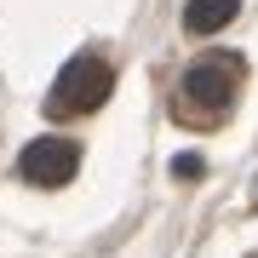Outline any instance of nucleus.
I'll list each match as a JSON object with an SVG mask.
<instances>
[{
    "instance_id": "1",
    "label": "nucleus",
    "mask_w": 258,
    "mask_h": 258,
    "mask_svg": "<svg viewBox=\"0 0 258 258\" xmlns=\"http://www.w3.org/2000/svg\"><path fill=\"white\" fill-rule=\"evenodd\" d=\"M109 92H115V69L103 57H69L63 75H57V86H52V120L92 115V109L109 103Z\"/></svg>"
},
{
    "instance_id": "2",
    "label": "nucleus",
    "mask_w": 258,
    "mask_h": 258,
    "mask_svg": "<svg viewBox=\"0 0 258 258\" xmlns=\"http://www.w3.org/2000/svg\"><path fill=\"white\" fill-rule=\"evenodd\" d=\"M241 86V57L235 52H212V57H195L184 69V98L201 103V109H224Z\"/></svg>"
},
{
    "instance_id": "3",
    "label": "nucleus",
    "mask_w": 258,
    "mask_h": 258,
    "mask_svg": "<svg viewBox=\"0 0 258 258\" xmlns=\"http://www.w3.org/2000/svg\"><path fill=\"white\" fill-rule=\"evenodd\" d=\"M75 166H81V149H75L69 138H35L18 155L23 184H35V189H63L69 178H75Z\"/></svg>"
},
{
    "instance_id": "4",
    "label": "nucleus",
    "mask_w": 258,
    "mask_h": 258,
    "mask_svg": "<svg viewBox=\"0 0 258 258\" xmlns=\"http://www.w3.org/2000/svg\"><path fill=\"white\" fill-rule=\"evenodd\" d=\"M241 0H189L184 6V29L189 35H218L224 23H235Z\"/></svg>"
},
{
    "instance_id": "5",
    "label": "nucleus",
    "mask_w": 258,
    "mask_h": 258,
    "mask_svg": "<svg viewBox=\"0 0 258 258\" xmlns=\"http://www.w3.org/2000/svg\"><path fill=\"white\" fill-rule=\"evenodd\" d=\"M178 178H201V155H178Z\"/></svg>"
}]
</instances>
